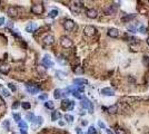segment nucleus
Instances as JSON below:
<instances>
[{
	"label": "nucleus",
	"instance_id": "48",
	"mask_svg": "<svg viewBox=\"0 0 149 134\" xmlns=\"http://www.w3.org/2000/svg\"><path fill=\"white\" fill-rule=\"evenodd\" d=\"M106 132H107V134H115L112 131H111V130H108V128L106 130Z\"/></svg>",
	"mask_w": 149,
	"mask_h": 134
},
{
	"label": "nucleus",
	"instance_id": "43",
	"mask_svg": "<svg viewBox=\"0 0 149 134\" xmlns=\"http://www.w3.org/2000/svg\"><path fill=\"white\" fill-rule=\"evenodd\" d=\"M19 105H20L19 102H15V104L12 105V110H16V108H18V107H19Z\"/></svg>",
	"mask_w": 149,
	"mask_h": 134
},
{
	"label": "nucleus",
	"instance_id": "50",
	"mask_svg": "<svg viewBox=\"0 0 149 134\" xmlns=\"http://www.w3.org/2000/svg\"><path fill=\"white\" fill-rule=\"evenodd\" d=\"M59 124H60V125H61V126H62V125H65V123H64V122H61V121H60V122H59Z\"/></svg>",
	"mask_w": 149,
	"mask_h": 134
},
{
	"label": "nucleus",
	"instance_id": "25",
	"mask_svg": "<svg viewBox=\"0 0 149 134\" xmlns=\"http://www.w3.org/2000/svg\"><path fill=\"white\" fill-rule=\"evenodd\" d=\"M45 106L47 108H49V110H53V108H55V104H53L52 101H47L45 103Z\"/></svg>",
	"mask_w": 149,
	"mask_h": 134
},
{
	"label": "nucleus",
	"instance_id": "32",
	"mask_svg": "<svg viewBox=\"0 0 149 134\" xmlns=\"http://www.w3.org/2000/svg\"><path fill=\"white\" fill-rule=\"evenodd\" d=\"M8 87H9L10 91H12V92L17 91V87H16V85H15L13 83H9V84H8Z\"/></svg>",
	"mask_w": 149,
	"mask_h": 134
},
{
	"label": "nucleus",
	"instance_id": "51",
	"mask_svg": "<svg viewBox=\"0 0 149 134\" xmlns=\"http://www.w3.org/2000/svg\"><path fill=\"white\" fill-rule=\"evenodd\" d=\"M21 134H27L26 131H21Z\"/></svg>",
	"mask_w": 149,
	"mask_h": 134
},
{
	"label": "nucleus",
	"instance_id": "24",
	"mask_svg": "<svg viewBox=\"0 0 149 134\" xmlns=\"http://www.w3.org/2000/svg\"><path fill=\"white\" fill-rule=\"evenodd\" d=\"M71 94L74 95V97H76V98H78V99H84V97H82V95H81V93H79L78 91H72L71 92Z\"/></svg>",
	"mask_w": 149,
	"mask_h": 134
},
{
	"label": "nucleus",
	"instance_id": "45",
	"mask_svg": "<svg viewBox=\"0 0 149 134\" xmlns=\"http://www.w3.org/2000/svg\"><path fill=\"white\" fill-rule=\"evenodd\" d=\"M76 91H78L79 93H82V92L85 91V88H84V86H79V87H77V89Z\"/></svg>",
	"mask_w": 149,
	"mask_h": 134
},
{
	"label": "nucleus",
	"instance_id": "13",
	"mask_svg": "<svg viewBox=\"0 0 149 134\" xmlns=\"http://www.w3.org/2000/svg\"><path fill=\"white\" fill-rule=\"evenodd\" d=\"M26 89L30 94H37L39 92V87H37V86H35V85H30V84H27L26 85Z\"/></svg>",
	"mask_w": 149,
	"mask_h": 134
},
{
	"label": "nucleus",
	"instance_id": "5",
	"mask_svg": "<svg viewBox=\"0 0 149 134\" xmlns=\"http://www.w3.org/2000/svg\"><path fill=\"white\" fill-rule=\"evenodd\" d=\"M7 13H8V16L11 17V18H16V17L19 16L20 8H18V7H9L8 10H7Z\"/></svg>",
	"mask_w": 149,
	"mask_h": 134
},
{
	"label": "nucleus",
	"instance_id": "35",
	"mask_svg": "<svg viewBox=\"0 0 149 134\" xmlns=\"http://www.w3.org/2000/svg\"><path fill=\"white\" fill-rule=\"evenodd\" d=\"M128 30L131 31V33H136V31H137V27L133 26V25H131V26H128Z\"/></svg>",
	"mask_w": 149,
	"mask_h": 134
},
{
	"label": "nucleus",
	"instance_id": "3",
	"mask_svg": "<svg viewBox=\"0 0 149 134\" xmlns=\"http://www.w3.org/2000/svg\"><path fill=\"white\" fill-rule=\"evenodd\" d=\"M81 8H82V2H80V1H72L70 5V10L76 15L80 12Z\"/></svg>",
	"mask_w": 149,
	"mask_h": 134
},
{
	"label": "nucleus",
	"instance_id": "18",
	"mask_svg": "<svg viewBox=\"0 0 149 134\" xmlns=\"http://www.w3.org/2000/svg\"><path fill=\"white\" fill-rule=\"evenodd\" d=\"M74 84H76V85H85V84H88V81L85 78H74Z\"/></svg>",
	"mask_w": 149,
	"mask_h": 134
},
{
	"label": "nucleus",
	"instance_id": "8",
	"mask_svg": "<svg viewBox=\"0 0 149 134\" xmlns=\"http://www.w3.org/2000/svg\"><path fill=\"white\" fill-rule=\"evenodd\" d=\"M42 65L45 66L46 68H51L52 66H53V62L51 60L50 58V56L49 55H45L43 56V58H42Z\"/></svg>",
	"mask_w": 149,
	"mask_h": 134
},
{
	"label": "nucleus",
	"instance_id": "19",
	"mask_svg": "<svg viewBox=\"0 0 149 134\" xmlns=\"http://www.w3.org/2000/svg\"><path fill=\"white\" fill-rule=\"evenodd\" d=\"M60 117H61V114H60L59 112L53 111L51 113V121H57V120H59Z\"/></svg>",
	"mask_w": 149,
	"mask_h": 134
},
{
	"label": "nucleus",
	"instance_id": "46",
	"mask_svg": "<svg viewBox=\"0 0 149 134\" xmlns=\"http://www.w3.org/2000/svg\"><path fill=\"white\" fill-rule=\"evenodd\" d=\"M3 23H5V18H3V17H0V26H2Z\"/></svg>",
	"mask_w": 149,
	"mask_h": 134
},
{
	"label": "nucleus",
	"instance_id": "1",
	"mask_svg": "<svg viewBox=\"0 0 149 134\" xmlns=\"http://www.w3.org/2000/svg\"><path fill=\"white\" fill-rule=\"evenodd\" d=\"M80 105H81V107L84 108V110H88L90 114H92V113H94V105H92V103H91L89 99H87V98L81 99Z\"/></svg>",
	"mask_w": 149,
	"mask_h": 134
},
{
	"label": "nucleus",
	"instance_id": "12",
	"mask_svg": "<svg viewBox=\"0 0 149 134\" xmlns=\"http://www.w3.org/2000/svg\"><path fill=\"white\" fill-rule=\"evenodd\" d=\"M38 28L36 23H28L26 26V31L27 33H35Z\"/></svg>",
	"mask_w": 149,
	"mask_h": 134
},
{
	"label": "nucleus",
	"instance_id": "2",
	"mask_svg": "<svg viewBox=\"0 0 149 134\" xmlns=\"http://www.w3.org/2000/svg\"><path fill=\"white\" fill-rule=\"evenodd\" d=\"M68 94H69L68 88L67 89H56V91L53 92V97H55L56 99H59V98L66 99V97H67Z\"/></svg>",
	"mask_w": 149,
	"mask_h": 134
},
{
	"label": "nucleus",
	"instance_id": "28",
	"mask_svg": "<svg viewBox=\"0 0 149 134\" xmlns=\"http://www.w3.org/2000/svg\"><path fill=\"white\" fill-rule=\"evenodd\" d=\"M21 107H22L23 110H30L31 104H30L29 102H22V103H21Z\"/></svg>",
	"mask_w": 149,
	"mask_h": 134
},
{
	"label": "nucleus",
	"instance_id": "38",
	"mask_svg": "<svg viewBox=\"0 0 149 134\" xmlns=\"http://www.w3.org/2000/svg\"><path fill=\"white\" fill-rule=\"evenodd\" d=\"M116 134H127V133H126L125 130H122V128H117V130H116Z\"/></svg>",
	"mask_w": 149,
	"mask_h": 134
},
{
	"label": "nucleus",
	"instance_id": "14",
	"mask_svg": "<svg viewBox=\"0 0 149 134\" xmlns=\"http://www.w3.org/2000/svg\"><path fill=\"white\" fill-rule=\"evenodd\" d=\"M107 34H108V36H109V37L117 38V37L119 36V30L117 29V28H110V29H108Z\"/></svg>",
	"mask_w": 149,
	"mask_h": 134
},
{
	"label": "nucleus",
	"instance_id": "6",
	"mask_svg": "<svg viewBox=\"0 0 149 134\" xmlns=\"http://www.w3.org/2000/svg\"><path fill=\"white\" fill-rule=\"evenodd\" d=\"M43 6H42L41 3H35V5H32L31 6V12L35 13V15H41L42 12H43Z\"/></svg>",
	"mask_w": 149,
	"mask_h": 134
},
{
	"label": "nucleus",
	"instance_id": "27",
	"mask_svg": "<svg viewBox=\"0 0 149 134\" xmlns=\"http://www.w3.org/2000/svg\"><path fill=\"white\" fill-rule=\"evenodd\" d=\"M133 18H135V15H127V16H125L121 20H122L123 23H127V21H130V20L133 19Z\"/></svg>",
	"mask_w": 149,
	"mask_h": 134
},
{
	"label": "nucleus",
	"instance_id": "15",
	"mask_svg": "<svg viewBox=\"0 0 149 134\" xmlns=\"http://www.w3.org/2000/svg\"><path fill=\"white\" fill-rule=\"evenodd\" d=\"M88 18H90V19H95V18H97L98 16V12L96 9H88L87 12H86Z\"/></svg>",
	"mask_w": 149,
	"mask_h": 134
},
{
	"label": "nucleus",
	"instance_id": "52",
	"mask_svg": "<svg viewBox=\"0 0 149 134\" xmlns=\"http://www.w3.org/2000/svg\"><path fill=\"white\" fill-rule=\"evenodd\" d=\"M147 44H148V46H149V38L147 39Z\"/></svg>",
	"mask_w": 149,
	"mask_h": 134
},
{
	"label": "nucleus",
	"instance_id": "30",
	"mask_svg": "<svg viewBox=\"0 0 149 134\" xmlns=\"http://www.w3.org/2000/svg\"><path fill=\"white\" fill-rule=\"evenodd\" d=\"M56 75L58 76V77H59L60 79H64V78L66 77V74H65V73L60 72V70H57V72H56Z\"/></svg>",
	"mask_w": 149,
	"mask_h": 134
},
{
	"label": "nucleus",
	"instance_id": "10",
	"mask_svg": "<svg viewBox=\"0 0 149 134\" xmlns=\"http://www.w3.org/2000/svg\"><path fill=\"white\" fill-rule=\"evenodd\" d=\"M96 28H95L94 26H90V25H88V26H86L84 28V34L86 35V36H89V37H91V36H94L95 34H96Z\"/></svg>",
	"mask_w": 149,
	"mask_h": 134
},
{
	"label": "nucleus",
	"instance_id": "34",
	"mask_svg": "<svg viewBox=\"0 0 149 134\" xmlns=\"http://www.w3.org/2000/svg\"><path fill=\"white\" fill-rule=\"evenodd\" d=\"M42 122H43V118H42V116H38L36 120V124L38 125V126H40V125L42 124Z\"/></svg>",
	"mask_w": 149,
	"mask_h": 134
},
{
	"label": "nucleus",
	"instance_id": "41",
	"mask_svg": "<svg viewBox=\"0 0 149 134\" xmlns=\"http://www.w3.org/2000/svg\"><path fill=\"white\" fill-rule=\"evenodd\" d=\"M2 95L5 96V97H9L10 94H9V92L6 91V89H2Z\"/></svg>",
	"mask_w": 149,
	"mask_h": 134
},
{
	"label": "nucleus",
	"instance_id": "4",
	"mask_svg": "<svg viewBox=\"0 0 149 134\" xmlns=\"http://www.w3.org/2000/svg\"><path fill=\"white\" fill-rule=\"evenodd\" d=\"M74 102L72 101H69V99H62L61 102V108L62 110H67V111H71L74 110Z\"/></svg>",
	"mask_w": 149,
	"mask_h": 134
},
{
	"label": "nucleus",
	"instance_id": "17",
	"mask_svg": "<svg viewBox=\"0 0 149 134\" xmlns=\"http://www.w3.org/2000/svg\"><path fill=\"white\" fill-rule=\"evenodd\" d=\"M116 10H117V6L110 5L108 8L105 9V12H106V15H113V13L116 12Z\"/></svg>",
	"mask_w": 149,
	"mask_h": 134
},
{
	"label": "nucleus",
	"instance_id": "37",
	"mask_svg": "<svg viewBox=\"0 0 149 134\" xmlns=\"http://www.w3.org/2000/svg\"><path fill=\"white\" fill-rule=\"evenodd\" d=\"M13 118H15V121H16L17 123H19V122L21 121V117H20L18 114H13Z\"/></svg>",
	"mask_w": 149,
	"mask_h": 134
},
{
	"label": "nucleus",
	"instance_id": "47",
	"mask_svg": "<svg viewBox=\"0 0 149 134\" xmlns=\"http://www.w3.org/2000/svg\"><path fill=\"white\" fill-rule=\"evenodd\" d=\"M76 132H77V134H84V133H82V131H81V128H76Z\"/></svg>",
	"mask_w": 149,
	"mask_h": 134
},
{
	"label": "nucleus",
	"instance_id": "11",
	"mask_svg": "<svg viewBox=\"0 0 149 134\" xmlns=\"http://www.w3.org/2000/svg\"><path fill=\"white\" fill-rule=\"evenodd\" d=\"M42 43L46 46H51L52 44L55 43V38H53L52 35H46V36L42 38Z\"/></svg>",
	"mask_w": 149,
	"mask_h": 134
},
{
	"label": "nucleus",
	"instance_id": "39",
	"mask_svg": "<svg viewBox=\"0 0 149 134\" xmlns=\"http://www.w3.org/2000/svg\"><path fill=\"white\" fill-rule=\"evenodd\" d=\"M74 72H76V73H78V74H81V73L84 72V70H82V68H81L80 66H78L77 68H74Z\"/></svg>",
	"mask_w": 149,
	"mask_h": 134
},
{
	"label": "nucleus",
	"instance_id": "16",
	"mask_svg": "<svg viewBox=\"0 0 149 134\" xmlns=\"http://www.w3.org/2000/svg\"><path fill=\"white\" fill-rule=\"evenodd\" d=\"M101 94L105 95V96H113V95H115V91H113L112 88L106 87V88L101 89Z\"/></svg>",
	"mask_w": 149,
	"mask_h": 134
},
{
	"label": "nucleus",
	"instance_id": "26",
	"mask_svg": "<svg viewBox=\"0 0 149 134\" xmlns=\"http://www.w3.org/2000/svg\"><path fill=\"white\" fill-rule=\"evenodd\" d=\"M58 13H59L58 10H57V9H53V10H51V11L48 13V16L50 17V18H56V17L58 16Z\"/></svg>",
	"mask_w": 149,
	"mask_h": 134
},
{
	"label": "nucleus",
	"instance_id": "33",
	"mask_svg": "<svg viewBox=\"0 0 149 134\" xmlns=\"http://www.w3.org/2000/svg\"><path fill=\"white\" fill-rule=\"evenodd\" d=\"M88 134H97L96 128H95L94 126H89V128H88Z\"/></svg>",
	"mask_w": 149,
	"mask_h": 134
},
{
	"label": "nucleus",
	"instance_id": "7",
	"mask_svg": "<svg viewBox=\"0 0 149 134\" xmlns=\"http://www.w3.org/2000/svg\"><path fill=\"white\" fill-rule=\"evenodd\" d=\"M60 45L62 47H65V48H70L72 46V40L67 36H62L60 38Z\"/></svg>",
	"mask_w": 149,
	"mask_h": 134
},
{
	"label": "nucleus",
	"instance_id": "36",
	"mask_svg": "<svg viewBox=\"0 0 149 134\" xmlns=\"http://www.w3.org/2000/svg\"><path fill=\"white\" fill-rule=\"evenodd\" d=\"M48 98V94H42V95H39V99L40 101H45Z\"/></svg>",
	"mask_w": 149,
	"mask_h": 134
},
{
	"label": "nucleus",
	"instance_id": "22",
	"mask_svg": "<svg viewBox=\"0 0 149 134\" xmlns=\"http://www.w3.org/2000/svg\"><path fill=\"white\" fill-rule=\"evenodd\" d=\"M57 62L60 63L61 65H66V64H67V59L65 58V56L58 55V57H57Z\"/></svg>",
	"mask_w": 149,
	"mask_h": 134
},
{
	"label": "nucleus",
	"instance_id": "49",
	"mask_svg": "<svg viewBox=\"0 0 149 134\" xmlns=\"http://www.w3.org/2000/svg\"><path fill=\"white\" fill-rule=\"evenodd\" d=\"M87 124H88V122H87V121H82V122H81V125H84V126H86Z\"/></svg>",
	"mask_w": 149,
	"mask_h": 134
},
{
	"label": "nucleus",
	"instance_id": "20",
	"mask_svg": "<svg viewBox=\"0 0 149 134\" xmlns=\"http://www.w3.org/2000/svg\"><path fill=\"white\" fill-rule=\"evenodd\" d=\"M10 70V67L8 65H0V72L2 73V74H8Z\"/></svg>",
	"mask_w": 149,
	"mask_h": 134
},
{
	"label": "nucleus",
	"instance_id": "29",
	"mask_svg": "<svg viewBox=\"0 0 149 134\" xmlns=\"http://www.w3.org/2000/svg\"><path fill=\"white\" fill-rule=\"evenodd\" d=\"M27 120L28 121H30V122H36V120L37 118L35 117V115H33V113H29V114H27Z\"/></svg>",
	"mask_w": 149,
	"mask_h": 134
},
{
	"label": "nucleus",
	"instance_id": "31",
	"mask_svg": "<svg viewBox=\"0 0 149 134\" xmlns=\"http://www.w3.org/2000/svg\"><path fill=\"white\" fill-rule=\"evenodd\" d=\"M65 120H66V121H68L69 123H71V122L74 121V116L70 115V114H66L65 115Z\"/></svg>",
	"mask_w": 149,
	"mask_h": 134
},
{
	"label": "nucleus",
	"instance_id": "21",
	"mask_svg": "<svg viewBox=\"0 0 149 134\" xmlns=\"http://www.w3.org/2000/svg\"><path fill=\"white\" fill-rule=\"evenodd\" d=\"M107 111H108V113H110V114H115V113H117V111H118V105H112V106L107 108Z\"/></svg>",
	"mask_w": 149,
	"mask_h": 134
},
{
	"label": "nucleus",
	"instance_id": "23",
	"mask_svg": "<svg viewBox=\"0 0 149 134\" xmlns=\"http://www.w3.org/2000/svg\"><path fill=\"white\" fill-rule=\"evenodd\" d=\"M18 126L21 128V131H26L27 128H28V125H27V123L25 121H22V120H21V121L18 123Z\"/></svg>",
	"mask_w": 149,
	"mask_h": 134
},
{
	"label": "nucleus",
	"instance_id": "44",
	"mask_svg": "<svg viewBox=\"0 0 149 134\" xmlns=\"http://www.w3.org/2000/svg\"><path fill=\"white\" fill-rule=\"evenodd\" d=\"M98 125H99V128H106V125H105V123H102L101 121L98 122Z\"/></svg>",
	"mask_w": 149,
	"mask_h": 134
},
{
	"label": "nucleus",
	"instance_id": "9",
	"mask_svg": "<svg viewBox=\"0 0 149 134\" xmlns=\"http://www.w3.org/2000/svg\"><path fill=\"white\" fill-rule=\"evenodd\" d=\"M74 27H76V25H74V21L71 19H66L65 21H64V28H65L66 30H68V31H71V30L74 29Z\"/></svg>",
	"mask_w": 149,
	"mask_h": 134
},
{
	"label": "nucleus",
	"instance_id": "42",
	"mask_svg": "<svg viewBox=\"0 0 149 134\" xmlns=\"http://www.w3.org/2000/svg\"><path fill=\"white\" fill-rule=\"evenodd\" d=\"M2 126L8 130V128H9V121H5V123H2Z\"/></svg>",
	"mask_w": 149,
	"mask_h": 134
},
{
	"label": "nucleus",
	"instance_id": "40",
	"mask_svg": "<svg viewBox=\"0 0 149 134\" xmlns=\"http://www.w3.org/2000/svg\"><path fill=\"white\" fill-rule=\"evenodd\" d=\"M139 31L141 34H145V33H146V28H145L143 25H140V26H139Z\"/></svg>",
	"mask_w": 149,
	"mask_h": 134
}]
</instances>
